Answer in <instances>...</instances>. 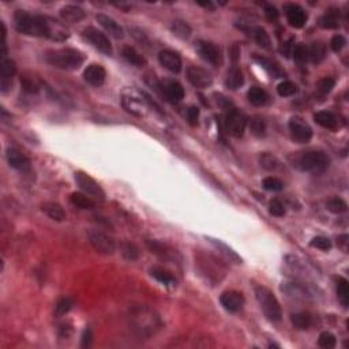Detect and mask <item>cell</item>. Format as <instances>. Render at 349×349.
<instances>
[{
  "mask_svg": "<svg viewBox=\"0 0 349 349\" xmlns=\"http://www.w3.org/2000/svg\"><path fill=\"white\" fill-rule=\"evenodd\" d=\"M122 105L128 113L137 118H145L149 112V103L145 94H141L134 89H126L122 93Z\"/></svg>",
  "mask_w": 349,
  "mask_h": 349,
  "instance_id": "obj_5",
  "label": "cell"
},
{
  "mask_svg": "<svg viewBox=\"0 0 349 349\" xmlns=\"http://www.w3.org/2000/svg\"><path fill=\"white\" fill-rule=\"evenodd\" d=\"M345 44H346L345 37L341 36V34H336V36L332 38V41H330V47H332V49H333L334 52H340L342 48L345 47Z\"/></svg>",
  "mask_w": 349,
  "mask_h": 349,
  "instance_id": "obj_54",
  "label": "cell"
},
{
  "mask_svg": "<svg viewBox=\"0 0 349 349\" xmlns=\"http://www.w3.org/2000/svg\"><path fill=\"white\" fill-rule=\"evenodd\" d=\"M7 161L10 167L16 169V171L26 172L30 169V160L26 156L20 151L18 149H8L7 150Z\"/></svg>",
  "mask_w": 349,
  "mask_h": 349,
  "instance_id": "obj_20",
  "label": "cell"
},
{
  "mask_svg": "<svg viewBox=\"0 0 349 349\" xmlns=\"http://www.w3.org/2000/svg\"><path fill=\"white\" fill-rule=\"evenodd\" d=\"M154 89L160 93V95L164 100H167L169 103L176 104L180 103L184 99V89L178 81L173 80H164L159 84L154 85Z\"/></svg>",
  "mask_w": 349,
  "mask_h": 349,
  "instance_id": "obj_8",
  "label": "cell"
},
{
  "mask_svg": "<svg viewBox=\"0 0 349 349\" xmlns=\"http://www.w3.org/2000/svg\"><path fill=\"white\" fill-rule=\"evenodd\" d=\"M329 167V157L323 151H307L299 159V168L304 172H322Z\"/></svg>",
  "mask_w": 349,
  "mask_h": 349,
  "instance_id": "obj_6",
  "label": "cell"
},
{
  "mask_svg": "<svg viewBox=\"0 0 349 349\" xmlns=\"http://www.w3.org/2000/svg\"><path fill=\"white\" fill-rule=\"evenodd\" d=\"M159 62L163 64L164 67L169 70L171 72H178L182 71V59L180 56L173 51H169V49H164L159 53Z\"/></svg>",
  "mask_w": 349,
  "mask_h": 349,
  "instance_id": "obj_19",
  "label": "cell"
},
{
  "mask_svg": "<svg viewBox=\"0 0 349 349\" xmlns=\"http://www.w3.org/2000/svg\"><path fill=\"white\" fill-rule=\"evenodd\" d=\"M269 213L274 217H284L285 216V206L282 205L281 201L273 199L269 203Z\"/></svg>",
  "mask_w": 349,
  "mask_h": 349,
  "instance_id": "obj_51",
  "label": "cell"
},
{
  "mask_svg": "<svg viewBox=\"0 0 349 349\" xmlns=\"http://www.w3.org/2000/svg\"><path fill=\"white\" fill-rule=\"evenodd\" d=\"M254 60L262 68H263V70L267 71V74H269L272 78H284V76H285V71H284L276 62H273V60L267 59V57L261 55H254Z\"/></svg>",
  "mask_w": 349,
  "mask_h": 349,
  "instance_id": "obj_22",
  "label": "cell"
},
{
  "mask_svg": "<svg viewBox=\"0 0 349 349\" xmlns=\"http://www.w3.org/2000/svg\"><path fill=\"white\" fill-rule=\"evenodd\" d=\"M338 18H340V11H338L337 8H329V10L321 16L319 25H321L323 29H337Z\"/></svg>",
  "mask_w": 349,
  "mask_h": 349,
  "instance_id": "obj_30",
  "label": "cell"
},
{
  "mask_svg": "<svg viewBox=\"0 0 349 349\" xmlns=\"http://www.w3.org/2000/svg\"><path fill=\"white\" fill-rule=\"evenodd\" d=\"M259 164H261V167L263 169H266V171H276L278 165H280V161H278L276 156L266 151V153L259 154Z\"/></svg>",
  "mask_w": 349,
  "mask_h": 349,
  "instance_id": "obj_40",
  "label": "cell"
},
{
  "mask_svg": "<svg viewBox=\"0 0 349 349\" xmlns=\"http://www.w3.org/2000/svg\"><path fill=\"white\" fill-rule=\"evenodd\" d=\"M281 290L282 292H285L288 296H292V298H296V299L309 298V292L307 290L305 285H303V284H300V282H296V281L282 282Z\"/></svg>",
  "mask_w": 349,
  "mask_h": 349,
  "instance_id": "obj_25",
  "label": "cell"
},
{
  "mask_svg": "<svg viewBox=\"0 0 349 349\" xmlns=\"http://www.w3.org/2000/svg\"><path fill=\"white\" fill-rule=\"evenodd\" d=\"M187 78L198 89H206L213 84V76L209 71L199 67H190L187 70Z\"/></svg>",
  "mask_w": 349,
  "mask_h": 349,
  "instance_id": "obj_14",
  "label": "cell"
},
{
  "mask_svg": "<svg viewBox=\"0 0 349 349\" xmlns=\"http://www.w3.org/2000/svg\"><path fill=\"white\" fill-rule=\"evenodd\" d=\"M41 209H43L44 213L51 218V220H53V221L62 222L66 221V218H67L66 210H64L63 206L59 205L57 202H52V201H49V202H44L43 205H41Z\"/></svg>",
  "mask_w": 349,
  "mask_h": 349,
  "instance_id": "obj_24",
  "label": "cell"
},
{
  "mask_svg": "<svg viewBox=\"0 0 349 349\" xmlns=\"http://www.w3.org/2000/svg\"><path fill=\"white\" fill-rule=\"evenodd\" d=\"M318 344H319V346H322V348L330 349V348H334V346H336V344H337V340H336V337H334L333 334L330 333V332H323V333L319 336Z\"/></svg>",
  "mask_w": 349,
  "mask_h": 349,
  "instance_id": "obj_49",
  "label": "cell"
},
{
  "mask_svg": "<svg viewBox=\"0 0 349 349\" xmlns=\"http://www.w3.org/2000/svg\"><path fill=\"white\" fill-rule=\"evenodd\" d=\"M72 305H74V299L68 296L62 298L56 303V315H66L72 308Z\"/></svg>",
  "mask_w": 349,
  "mask_h": 349,
  "instance_id": "obj_46",
  "label": "cell"
},
{
  "mask_svg": "<svg viewBox=\"0 0 349 349\" xmlns=\"http://www.w3.org/2000/svg\"><path fill=\"white\" fill-rule=\"evenodd\" d=\"M285 15L290 26L295 29H302L305 25V22H307V14L299 4H286Z\"/></svg>",
  "mask_w": 349,
  "mask_h": 349,
  "instance_id": "obj_16",
  "label": "cell"
},
{
  "mask_svg": "<svg viewBox=\"0 0 349 349\" xmlns=\"http://www.w3.org/2000/svg\"><path fill=\"white\" fill-rule=\"evenodd\" d=\"M75 178V182L78 184L81 190L84 191L86 195H90L91 198L100 199V201H104L105 199V192L101 188L99 183L95 182L94 179L90 178L89 174L85 173V172H75L74 174Z\"/></svg>",
  "mask_w": 349,
  "mask_h": 349,
  "instance_id": "obj_9",
  "label": "cell"
},
{
  "mask_svg": "<svg viewBox=\"0 0 349 349\" xmlns=\"http://www.w3.org/2000/svg\"><path fill=\"white\" fill-rule=\"evenodd\" d=\"M289 130L295 141H298L300 143H307L309 139L313 138L311 127L299 116H295V118L289 120Z\"/></svg>",
  "mask_w": 349,
  "mask_h": 349,
  "instance_id": "obj_12",
  "label": "cell"
},
{
  "mask_svg": "<svg viewBox=\"0 0 349 349\" xmlns=\"http://www.w3.org/2000/svg\"><path fill=\"white\" fill-rule=\"evenodd\" d=\"M294 38H289V40L286 41V43H284V45L281 47V52L284 53L285 56H289L292 55V49H294Z\"/></svg>",
  "mask_w": 349,
  "mask_h": 349,
  "instance_id": "obj_55",
  "label": "cell"
},
{
  "mask_svg": "<svg viewBox=\"0 0 349 349\" xmlns=\"http://www.w3.org/2000/svg\"><path fill=\"white\" fill-rule=\"evenodd\" d=\"M197 51L199 56L205 62L210 63L211 66H220L221 64V52L217 45L209 41H198L197 43Z\"/></svg>",
  "mask_w": 349,
  "mask_h": 349,
  "instance_id": "obj_13",
  "label": "cell"
},
{
  "mask_svg": "<svg viewBox=\"0 0 349 349\" xmlns=\"http://www.w3.org/2000/svg\"><path fill=\"white\" fill-rule=\"evenodd\" d=\"M243 29L254 38V41L258 44L259 47H262L263 49H270L272 48V40H270L269 34L263 28H261V26H248V28Z\"/></svg>",
  "mask_w": 349,
  "mask_h": 349,
  "instance_id": "obj_23",
  "label": "cell"
},
{
  "mask_svg": "<svg viewBox=\"0 0 349 349\" xmlns=\"http://www.w3.org/2000/svg\"><path fill=\"white\" fill-rule=\"evenodd\" d=\"M334 86H336V80L332 78V76L322 78V80L317 84V89L321 94H327V93H330V91L333 90Z\"/></svg>",
  "mask_w": 349,
  "mask_h": 349,
  "instance_id": "obj_48",
  "label": "cell"
},
{
  "mask_svg": "<svg viewBox=\"0 0 349 349\" xmlns=\"http://www.w3.org/2000/svg\"><path fill=\"white\" fill-rule=\"evenodd\" d=\"M207 240L213 244V246L217 248L218 251H221L222 254L225 255L226 258H229V261L235 262V263H242V258L239 257L236 253H235L232 248H230L229 246H226L225 243H222L221 240H217V239H211V238H207Z\"/></svg>",
  "mask_w": 349,
  "mask_h": 349,
  "instance_id": "obj_34",
  "label": "cell"
},
{
  "mask_svg": "<svg viewBox=\"0 0 349 349\" xmlns=\"http://www.w3.org/2000/svg\"><path fill=\"white\" fill-rule=\"evenodd\" d=\"M120 254L127 261H137L139 258V248L137 244L131 242H123L120 244Z\"/></svg>",
  "mask_w": 349,
  "mask_h": 349,
  "instance_id": "obj_39",
  "label": "cell"
},
{
  "mask_svg": "<svg viewBox=\"0 0 349 349\" xmlns=\"http://www.w3.org/2000/svg\"><path fill=\"white\" fill-rule=\"evenodd\" d=\"M229 53H230V57H232V60H234V62H238L239 57H240V49H239L238 45H234V47L230 48Z\"/></svg>",
  "mask_w": 349,
  "mask_h": 349,
  "instance_id": "obj_58",
  "label": "cell"
},
{
  "mask_svg": "<svg viewBox=\"0 0 349 349\" xmlns=\"http://www.w3.org/2000/svg\"><path fill=\"white\" fill-rule=\"evenodd\" d=\"M82 34H84L85 40L89 41V43H90L91 45L95 48V49H99L100 52H103L104 55H108V56L112 55L111 43H109V40H108V37L105 36L104 33L100 32L99 29L89 26V28L85 29Z\"/></svg>",
  "mask_w": 349,
  "mask_h": 349,
  "instance_id": "obj_11",
  "label": "cell"
},
{
  "mask_svg": "<svg viewBox=\"0 0 349 349\" xmlns=\"http://www.w3.org/2000/svg\"><path fill=\"white\" fill-rule=\"evenodd\" d=\"M292 325L299 330H307L313 325V317L308 313H298L290 317Z\"/></svg>",
  "mask_w": 349,
  "mask_h": 349,
  "instance_id": "obj_38",
  "label": "cell"
},
{
  "mask_svg": "<svg viewBox=\"0 0 349 349\" xmlns=\"http://www.w3.org/2000/svg\"><path fill=\"white\" fill-rule=\"evenodd\" d=\"M255 296L257 300L261 304V308L265 314V317L272 322H280L282 318V309L280 302L274 294L269 288L263 285H255L254 286Z\"/></svg>",
  "mask_w": 349,
  "mask_h": 349,
  "instance_id": "obj_4",
  "label": "cell"
},
{
  "mask_svg": "<svg viewBox=\"0 0 349 349\" xmlns=\"http://www.w3.org/2000/svg\"><path fill=\"white\" fill-rule=\"evenodd\" d=\"M336 289H337V298L338 302L341 303L344 307H348L349 303V285L344 277L336 278Z\"/></svg>",
  "mask_w": 349,
  "mask_h": 349,
  "instance_id": "obj_35",
  "label": "cell"
},
{
  "mask_svg": "<svg viewBox=\"0 0 349 349\" xmlns=\"http://www.w3.org/2000/svg\"><path fill=\"white\" fill-rule=\"evenodd\" d=\"M16 72V64L14 60L11 59H3L2 60V71H0V86H2V91H6L11 87L12 78Z\"/></svg>",
  "mask_w": 349,
  "mask_h": 349,
  "instance_id": "obj_18",
  "label": "cell"
},
{
  "mask_svg": "<svg viewBox=\"0 0 349 349\" xmlns=\"http://www.w3.org/2000/svg\"><path fill=\"white\" fill-rule=\"evenodd\" d=\"M314 120L326 130H336L338 127L337 116L327 111H321L314 115Z\"/></svg>",
  "mask_w": 349,
  "mask_h": 349,
  "instance_id": "obj_27",
  "label": "cell"
},
{
  "mask_svg": "<svg viewBox=\"0 0 349 349\" xmlns=\"http://www.w3.org/2000/svg\"><path fill=\"white\" fill-rule=\"evenodd\" d=\"M171 30L174 36L179 37V38H182V40H187V38H190L191 33H192L190 25L187 24V22H184V21H180V20H176L172 22Z\"/></svg>",
  "mask_w": 349,
  "mask_h": 349,
  "instance_id": "obj_37",
  "label": "cell"
},
{
  "mask_svg": "<svg viewBox=\"0 0 349 349\" xmlns=\"http://www.w3.org/2000/svg\"><path fill=\"white\" fill-rule=\"evenodd\" d=\"M277 91L281 97H290L298 91V86L290 81H284L277 86Z\"/></svg>",
  "mask_w": 349,
  "mask_h": 349,
  "instance_id": "obj_44",
  "label": "cell"
},
{
  "mask_svg": "<svg viewBox=\"0 0 349 349\" xmlns=\"http://www.w3.org/2000/svg\"><path fill=\"white\" fill-rule=\"evenodd\" d=\"M60 16L68 24H76V22H81L84 20L86 14L78 6H66L60 10Z\"/></svg>",
  "mask_w": 349,
  "mask_h": 349,
  "instance_id": "obj_26",
  "label": "cell"
},
{
  "mask_svg": "<svg viewBox=\"0 0 349 349\" xmlns=\"http://www.w3.org/2000/svg\"><path fill=\"white\" fill-rule=\"evenodd\" d=\"M326 57V45L323 43H313L308 48V59L313 63L318 64L323 62Z\"/></svg>",
  "mask_w": 349,
  "mask_h": 349,
  "instance_id": "obj_33",
  "label": "cell"
},
{
  "mask_svg": "<svg viewBox=\"0 0 349 349\" xmlns=\"http://www.w3.org/2000/svg\"><path fill=\"white\" fill-rule=\"evenodd\" d=\"M45 62L60 70H78L85 63V55L74 48H62L45 53Z\"/></svg>",
  "mask_w": 349,
  "mask_h": 349,
  "instance_id": "obj_3",
  "label": "cell"
},
{
  "mask_svg": "<svg viewBox=\"0 0 349 349\" xmlns=\"http://www.w3.org/2000/svg\"><path fill=\"white\" fill-rule=\"evenodd\" d=\"M70 201L74 206L80 207V209H94L95 207V201L91 197H87L86 194H82V192H72L71 197H70Z\"/></svg>",
  "mask_w": 349,
  "mask_h": 349,
  "instance_id": "obj_32",
  "label": "cell"
},
{
  "mask_svg": "<svg viewBox=\"0 0 349 349\" xmlns=\"http://www.w3.org/2000/svg\"><path fill=\"white\" fill-rule=\"evenodd\" d=\"M224 126H225L228 134H230L235 138H242L247 127V116L242 111L232 108L226 113Z\"/></svg>",
  "mask_w": 349,
  "mask_h": 349,
  "instance_id": "obj_7",
  "label": "cell"
},
{
  "mask_svg": "<svg viewBox=\"0 0 349 349\" xmlns=\"http://www.w3.org/2000/svg\"><path fill=\"white\" fill-rule=\"evenodd\" d=\"M150 274L156 278V280H157V281L161 282L163 285L173 286L174 284H176V280H174L173 276H172L168 270L163 269V267L156 266V267H153V269L150 270Z\"/></svg>",
  "mask_w": 349,
  "mask_h": 349,
  "instance_id": "obj_36",
  "label": "cell"
},
{
  "mask_svg": "<svg viewBox=\"0 0 349 349\" xmlns=\"http://www.w3.org/2000/svg\"><path fill=\"white\" fill-rule=\"evenodd\" d=\"M250 128L251 132L258 137V138H262L266 135V123L265 120L259 118V116H254L253 119L250 120Z\"/></svg>",
  "mask_w": 349,
  "mask_h": 349,
  "instance_id": "obj_42",
  "label": "cell"
},
{
  "mask_svg": "<svg viewBox=\"0 0 349 349\" xmlns=\"http://www.w3.org/2000/svg\"><path fill=\"white\" fill-rule=\"evenodd\" d=\"M105 78H107L105 68L100 64H90L84 72V80L91 86H103Z\"/></svg>",
  "mask_w": 349,
  "mask_h": 349,
  "instance_id": "obj_17",
  "label": "cell"
},
{
  "mask_svg": "<svg viewBox=\"0 0 349 349\" xmlns=\"http://www.w3.org/2000/svg\"><path fill=\"white\" fill-rule=\"evenodd\" d=\"M91 338H93V334H91L90 329H85L84 334H82V346H89L91 344Z\"/></svg>",
  "mask_w": 349,
  "mask_h": 349,
  "instance_id": "obj_57",
  "label": "cell"
},
{
  "mask_svg": "<svg viewBox=\"0 0 349 349\" xmlns=\"http://www.w3.org/2000/svg\"><path fill=\"white\" fill-rule=\"evenodd\" d=\"M14 22L16 30L26 36L45 37L53 41H66L70 37L68 29L51 16L36 15L18 10L14 15Z\"/></svg>",
  "mask_w": 349,
  "mask_h": 349,
  "instance_id": "obj_1",
  "label": "cell"
},
{
  "mask_svg": "<svg viewBox=\"0 0 349 349\" xmlns=\"http://www.w3.org/2000/svg\"><path fill=\"white\" fill-rule=\"evenodd\" d=\"M187 122L191 124V126H197L198 124V119H199V108L195 107V105H191L187 109Z\"/></svg>",
  "mask_w": 349,
  "mask_h": 349,
  "instance_id": "obj_53",
  "label": "cell"
},
{
  "mask_svg": "<svg viewBox=\"0 0 349 349\" xmlns=\"http://www.w3.org/2000/svg\"><path fill=\"white\" fill-rule=\"evenodd\" d=\"M248 101L255 107H263L267 101H269V95L263 89L258 86H253L247 93Z\"/></svg>",
  "mask_w": 349,
  "mask_h": 349,
  "instance_id": "obj_31",
  "label": "cell"
},
{
  "mask_svg": "<svg viewBox=\"0 0 349 349\" xmlns=\"http://www.w3.org/2000/svg\"><path fill=\"white\" fill-rule=\"evenodd\" d=\"M198 6H202L205 8H209V10H215V6L210 2H198Z\"/></svg>",
  "mask_w": 349,
  "mask_h": 349,
  "instance_id": "obj_60",
  "label": "cell"
},
{
  "mask_svg": "<svg viewBox=\"0 0 349 349\" xmlns=\"http://www.w3.org/2000/svg\"><path fill=\"white\" fill-rule=\"evenodd\" d=\"M309 246L314 247V248H318V250L329 251L332 248V242L325 236H317V238H314L309 242Z\"/></svg>",
  "mask_w": 349,
  "mask_h": 349,
  "instance_id": "obj_50",
  "label": "cell"
},
{
  "mask_svg": "<svg viewBox=\"0 0 349 349\" xmlns=\"http://www.w3.org/2000/svg\"><path fill=\"white\" fill-rule=\"evenodd\" d=\"M243 84H244V76H243L242 70L238 66H234L226 74V87L230 90H238L239 87L243 86Z\"/></svg>",
  "mask_w": 349,
  "mask_h": 349,
  "instance_id": "obj_28",
  "label": "cell"
},
{
  "mask_svg": "<svg viewBox=\"0 0 349 349\" xmlns=\"http://www.w3.org/2000/svg\"><path fill=\"white\" fill-rule=\"evenodd\" d=\"M263 188L267 191H273V192H277V191L284 190V183L280 180V179L274 178V176H269L263 180Z\"/></svg>",
  "mask_w": 349,
  "mask_h": 349,
  "instance_id": "obj_45",
  "label": "cell"
},
{
  "mask_svg": "<svg viewBox=\"0 0 349 349\" xmlns=\"http://www.w3.org/2000/svg\"><path fill=\"white\" fill-rule=\"evenodd\" d=\"M216 95H217V103L220 104L222 108H229L230 103L225 99V97H224V95H221V94H216Z\"/></svg>",
  "mask_w": 349,
  "mask_h": 349,
  "instance_id": "obj_59",
  "label": "cell"
},
{
  "mask_svg": "<svg viewBox=\"0 0 349 349\" xmlns=\"http://www.w3.org/2000/svg\"><path fill=\"white\" fill-rule=\"evenodd\" d=\"M348 239H349L348 235H342V236H340L337 240L338 247H340L344 253H348V243H349Z\"/></svg>",
  "mask_w": 349,
  "mask_h": 349,
  "instance_id": "obj_56",
  "label": "cell"
},
{
  "mask_svg": "<svg viewBox=\"0 0 349 349\" xmlns=\"http://www.w3.org/2000/svg\"><path fill=\"white\" fill-rule=\"evenodd\" d=\"M89 242H90L91 247L100 254L112 255L116 251L115 240L109 235L100 232V230H93L89 234Z\"/></svg>",
  "mask_w": 349,
  "mask_h": 349,
  "instance_id": "obj_10",
  "label": "cell"
},
{
  "mask_svg": "<svg viewBox=\"0 0 349 349\" xmlns=\"http://www.w3.org/2000/svg\"><path fill=\"white\" fill-rule=\"evenodd\" d=\"M326 207H327V210L334 213V215H342V213H345V211L348 210V205H346L345 201L341 198L329 199L327 203H326Z\"/></svg>",
  "mask_w": 349,
  "mask_h": 349,
  "instance_id": "obj_41",
  "label": "cell"
},
{
  "mask_svg": "<svg viewBox=\"0 0 349 349\" xmlns=\"http://www.w3.org/2000/svg\"><path fill=\"white\" fill-rule=\"evenodd\" d=\"M220 303L226 311L238 313L244 304V296L238 290H226L220 296Z\"/></svg>",
  "mask_w": 349,
  "mask_h": 349,
  "instance_id": "obj_15",
  "label": "cell"
},
{
  "mask_svg": "<svg viewBox=\"0 0 349 349\" xmlns=\"http://www.w3.org/2000/svg\"><path fill=\"white\" fill-rule=\"evenodd\" d=\"M97 21H99V24L101 25L112 37H115L118 40L124 37L123 28H122L113 18L105 15V14H99V15H97Z\"/></svg>",
  "mask_w": 349,
  "mask_h": 349,
  "instance_id": "obj_21",
  "label": "cell"
},
{
  "mask_svg": "<svg viewBox=\"0 0 349 349\" xmlns=\"http://www.w3.org/2000/svg\"><path fill=\"white\" fill-rule=\"evenodd\" d=\"M292 56L299 63H304V62L308 60V47H305L303 44H298L292 49Z\"/></svg>",
  "mask_w": 349,
  "mask_h": 349,
  "instance_id": "obj_47",
  "label": "cell"
},
{
  "mask_svg": "<svg viewBox=\"0 0 349 349\" xmlns=\"http://www.w3.org/2000/svg\"><path fill=\"white\" fill-rule=\"evenodd\" d=\"M130 325L139 337H151L163 329V321L149 305H135L128 315Z\"/></svg>",
  "mask_w": 349,
  "mask_h": 349,
  "instance_id": "obj_2",
  "label": "cell"
},
{
  "mask_svg": "<svg viewBox=\"0 0 349 349\" xmlns=\"http://www.w3.org/2000/svg\"><path fill=\"white\" fill-rule=\"evenodd\" d=\"M21 85H22V89H24L26 93H37L40 90V82L33 78V76L24 75L21 78Z\"/></svg>",
  "mask_w": 349,
  "mask_h": 349,
  "instance_id": "obj_43",
  "label": "cell"
},
{
  "mask_svg": "<svg viewBox=\"0 0 349 349\" xmlns=\"http://www.w3.org/2000/svg\"><path fill=\"white\" fill-rule=\"evenodd\" d=\"M263 10H265L266 18H267L269 21H272V22H276V21L280 18V12H278L276 6H273V4L265 3L263 4Z\"/></svg>",
  "mask_w": 349,
  "mask_h": 349,
  "instance_id": "obj_52",
  "label": "cell"
},
{
  "mask_svg": "<svg viewBox=\"0 0 349 349\" xmlns=\"http://www.w3.org/2000/svg\"><path fill=\"white\" fill-rule=\"evenodd\" d=\"M122 55H123V57L127 60L128 63L135 66V67L141 68L143 67V66H146V59H145L138 51H135L134 48L124 47L123 49H122Z\"/></svg>",
  "mask_w": 349,
  "mask_h": 349,
  "instance_id": "obj_29",
  "label": "cell"
}]
</instances>
